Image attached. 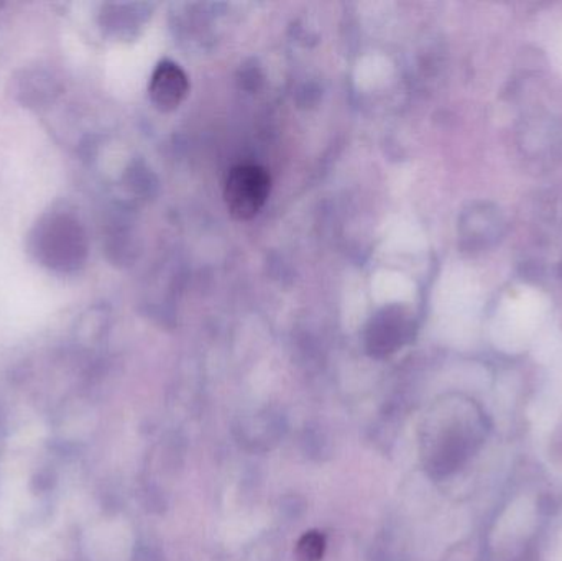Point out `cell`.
<instances>
[{
    "mask_svg": "<svg viewBox=\"0 0 562 561\" xmlns=\"http://www.w3.org/2000/svg\"><path fill=\"white\" fill-rule=\"evenodd\" d=\"M412 335V319L405 306L389 305L372 316L366 329L367 351L386 358L402 348Z\"/></svg>",
    "mask_w": 562,
    "mask_h": 561,
    "instance_id": "3957f363",
    "label": "cell"
},
{
    "mask_svg": "<svg viewBox=\"0 0 562 561\" xmlns=\"http://www.w3.org/2000/svg\"><path fill=\"white\" fill-rule=\"evenodd\" d=\"M324 537L319 532H307L301 537L296 546V557L300 561H319L324 556Z\"/></svg>",
    "mask_w": 562,
    "mask_h": 561,
    "instance_id": "5b68a950",
    "label": "cell"
},
{
    "mask_svg": "<svg viewBox=\"0 0 562 561\" xmlns=\"http://www.w3.org/2000/svg\"><path fill=\"white\" fill-rule=\"evenodd\" d=\"M272 190V178L260 165H237L227 175L224 200L237 221H250L263 210Z\"/></svg>",
    "mask_w": 562,
    "mask_h": 561,
    "instance_id": "7a4b0ae2",
    "label": "cell"
},
{
    "mask_svg": "<svg viewBox=\"0 0 562 561\" xmlns=\"http://www.w3.org/2000/svg\"><path fill=\"white\" fill-rule=\"evenodd\" d=\"M148 91L160 111H173L190 92V79L178 63L165 59L155 68Z\"/></svg>",
    "mask_w": 562,
    "mask_h": 561,
    "instance_id": "277c9868",
    "label": "cell"
},
{
    "mask_svg": "<svg viewBox=\"0 0 562 561\" xmlns=\"http://www.w3.org/2000/svg\"><path fill=\"white\" fill-rule=\"evenodd\" d=\"M487 425L479 408L472 405L462 420L454 422L439 435L438 444L431 455V470L439 476H448L462 467L472 453L481 447Z\"/></svg>",
    "mask_w": 562,
    "mask_h": 561,
    "instance_id": "6da1fadb",
    "label": "cell"
}]
</instances>
